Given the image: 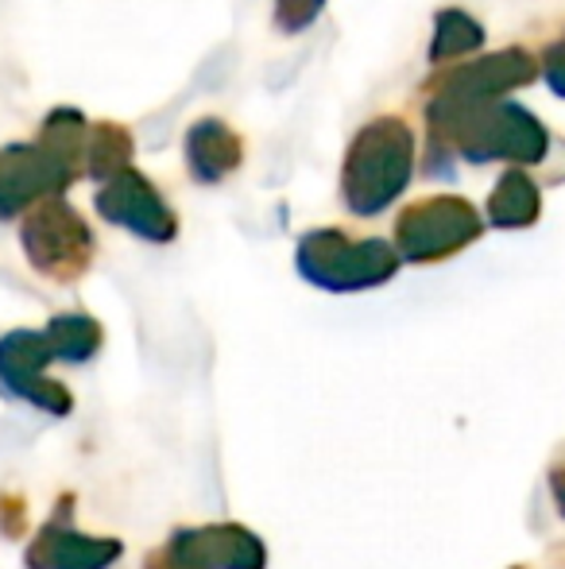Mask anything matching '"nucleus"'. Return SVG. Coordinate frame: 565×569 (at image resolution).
Instances as JSON below:
<instances>
[{"label": "nucleus", "instance_id": "2", "mask_svg": "<svg viewBox=\"0 0 565 569\" xmlns=\"http://www.w3.org/2000/svg\"><path fill=\"white\" fill-rule=\"evenodd\" d=\"M426 128L430 171L450 163V156H461L465 163H492V159L538 163L551 148V132H546L543 120H535L527 109L512 106V101H484V106L426 117Z\"/></svg>", "mask_w": 565, "mask_h": 569}, {"label": "nucleus", "instance_id": "9", "mask_svg": "<svg viewBox=\"0 0 565 569\" xmlns=\"http://www.w3.org/2000/svg\"><path fill=\"white\" fill-rule=\"evenodd\" d=\"M244 140L221 117H205L186 132V167L198 182H221L241 167Z\"/></svg>", "mask_w": 565, "mask_h": 569}, {"label": "nucleus", "instance_id": "4", "mask_svg": "<svg viewBox=\"0 0 565 569\" xmlns=\"http://www.w3.org/2000/svg\"><path fill=\"white\" fill-rule=\"evenodd\" d=\"M538 78V59H531L523 47H507L496 54H481L473 62L445 70L426 98V117H442L453 109L484 106V101H504L507 90L535 82Z\"/></svg>", "mask_w": 565, "mask_h": 569}, {"label": "nucleus", "instance_id": "7", "mask_svg": "<svg viewBox=\"0 0 565 569\" xmlns=\"http://www.w3.org/2000/svg\"><path fill=\"white\" fill-rule=\"evenodd\" d=\"M23 244L36 268L51 271V276H78L90 260V229L70 206L43 202L23 226Z\"/></svg>", "mask_w": 565, "mask_h": 569}, {"label": "nucleus", "instance_id": "8", "mask_svg": "<svg viewBox=\"0 0 565 569\" xmlns=\"http://www.w3.org/2000/svg\"><path fill=\"white\" fill-rule=\"evenodd\" d=\"M98 210L113 226H124L148 240H171L179 221H174L167 198L143 179L140 171H121L98 190Z\"/></svg>", "mask_w": 565, "mask_h": 569}, {"label": "nucleus", "instance_id": "1", "mask_svg": "<svg viewBox=\"0 0 565 569\" xmlns=\"http://www.w3.org/2000/svg\"><path fill=\"white\" fill-rule=\"evenodd\" d=\"M90 124L78 109H54L39 128V140L0 148V218L59 198L85 171Z\"/></svg>", "mask_w": 565, "mask_h": 569}, {"label": "nucleus", "instance_id": "3", "mask_svg": "<svg viewBox=\"0 0 565 569\" xmlns=\"http://www.w3.org/2000/svg\"><path fill=\"white\" fill-rule=\"evenodd\" d=\"M415 171V132L400 117H376L353 136L341 167V198L353 213L372 218L407 190Z\"/></svg>", "mask_w": 565, "mask_h": 569}, {"label": "nucleus", "instance_id": "13", "mask_svg": "<svg viewBox=\"0 0 565 569\" xmlns=\"http://www.w3.org/2000/svg\"><path fill=\"white\" fill-rule=\"evenodd\" d=\"M322 8L325 0H275V28L286 36H299L322 16Z\"/></svg>", "mask_w": 565, "mask_h": 569}, {"label": "nucleus", "instance_id": "11", "mask_svg": "<svg viewBox=\"0 0 565 569\" xmlns=\"http://www.w3.org/2000/svg\"><path fill=\"white\" fill-rule=\"evenodd\" d=\"M538 206H543V194H538L535 182L523 171H507L504 179H500V187L492 190L488 218H492V226L519 229L538 218Z\"/></svg>", "mask_w": 565, "mask_h": 569}, {"label": "nucleus", "instance_id": "6", "mask_svg": "<svg viewBox=\"0 0 565 569\" xmlns=\"http://www.w3.org/2000/svg\"><path fill=\"white\" fill-rule=\"evenodd\" d=\"M476 232H481V213L473 210V202L457 194H437L403 210L400 248L407 260H437L476 240Z\"/></svg>", "mask_w": 565, "mask_h": 569}, {"label": "nucleus", "instance_id": "5", "mask_svg": "<svg viewBox=\"0 0 565 569\" xmlns=\"http://www.w3.org/2000/svg\"><path fill=\"white\" fill-rule=\"evenodd\" d=\"M299 268L306 271L314 283L345 291V287H369L392 276L395 252L376 237L349 240L345 232H337V229H322V232H306V237H302Z\"/></svg>", "mask_w": 565, "mask_h": 569}, {"label": "nucleus", "instance_id": "12", "mask_svg": "<svg viewBox=\"0 0 565 569\" xmlns=\"http://www.w3.org/2000/svg\"><path fill=\"white\" fill-rule=\"evenodd\" d=\"M484 47V28L461 8H445L437 12V28H434V43H430V59L434 62H450V59H465L476 54Z\"/></svg>", "mask_w": 565, "mask_h": 569}, {"label": "nucleus", "instance_id": "10", "mask_svg": "<svg viewBox=\"0 0 565 569\" xmlns=\"http://www.w3.org/2000/svg\"><path fill=\"white\" fill-rule=\"evenodd\" d=\"M132 132L124 124H113V120H101V124H90V140H85V171L93 179H113V174L129 171L132 163Z\"/></svg>", "mask_w": 565, "mask_h": 569}]
</instances>
